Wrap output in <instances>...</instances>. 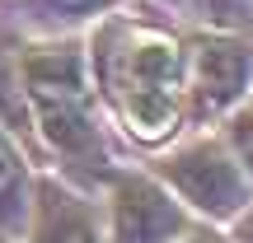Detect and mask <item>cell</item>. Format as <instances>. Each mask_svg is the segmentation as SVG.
<instances>
[{
  "label": "cell",
  "mask_w": 253,
  "mask_h": 243,
  "mask_svg": "<svg viewBox=\"0 0 253 243\" xmlns=\"http://www.w3.org/2000/svg\"><path fill=\"white\" fill-rule=\"evenodd\" d=\"M84 66L113 140L155 154L188 131L183 103V28L155 9H108L84 28Z\"/></svg>",
  "instance_id": "cell-1"
},
{
  "label": "cell",
  "mask_w": 253,
  "mask_h": 243,
  "mask_svg": "<svg viewBox=\"0 0 253 243\" xmlns=\"http://www.w3.org/2000/svg\"><path fill=\"white\" fill-rule=\"evenodd\" d=\"M28 122H33L42 169L61 173L80 192L99 197L113 169L122 164L103 108L94 99L89 66H84V33H38L24 37L19 52Z\"/></svg>",
  "instance_id": "cell-2"
},
{
  "label": "cell",
  "mask_w": 253,
  "mask_h": 243,
  "mask_svg": "<svg viewBox=\"0 0 253 243\" xmlns=\"http://www.w3.org/2000/svg\"><path fill=\"white\" fill-rule=\"evenodd\" d=\"M141 164L197 220H207V225H230L253 201V187H249L244 169L235 164V154L220 140L216 126H188V131H178L169 145L145 154Z\"/></svg>",
  "instance_id": "cell-3"
},
{
  "label": "cell",
  "mask_w": 253,
  "mask_h": 243,
  "mask_svg": "<svg viewBox=\"0 0 253 243\" xmlns=\"http://www.w3.org/2000/svg\"><path fill=\"white\" fill-rule=\"evenodd\" d=\"M253 94V37L220 28L183 33V103L188 126H216Z\"/></svg>",
  "instance_id": "cell-4"
},
{
  "label": "cell",
  "mask_w": 253,
  "mask_h": 243,
  "mask_svg": "<svg viewBox=\"0 0 253 243\" xmlns=\"http://www.w3.org/2000/svg\"><path fill=\"white\" fill-rule=\"evenodd\" d=\"M99 201H103L108 243H173L197 220L141 159L118 164L113 178L103 182Z\"/></svg>",
  "instance_id": "cell-5"
},
{
  "label": "cell",
  "mask_w": 253,
  "mask_h": 243,
  "mask_svg": "<svg viewBox=\"0 0 253 243\" xmlns=\"http://www.w3.org/2000/svg\"><path fill=\"white\" fill-rule=\"evenodd\" d=\"M24 243H108L103 201L94 192H80L75 182H66L61 173L38 169Z\"/></svg>",
  "instance_id": "cell-6"
},
{
  "label": "cell",
  "mask_w": 253,
  "mask_h": 243,
  "mask_svg": "<svg viewBox=\"0 0 253 243\" xmlns=\"http://www.w3.org/2000/svg\"><path fill=\"white\" fill-rule=\"evenodd\" d=\"M24 28H9L0 24V126L9 136H19L33 164L42 169L38 159V140H33V122H28V99H24V75H19V52H24Z\"/></svg>",
  "instance_id": "cell-7"
},
{
  "label": "cell",
  "mask_w": 253,
  "mask_h": 243,
  "mask_svg": "<svg viewBox=\"0 0 253 243\" xmlns=\"http://www.w3.org/2000/svg\"><path fill=\"white\" fill-rule=\"evenodd\" d=\"M33 178H38L33 154L19 145V136H9L0 126V229L5 234L24 239L28 206H33Z\"/></svg>",
  "instance_id": "cell-8"
},
{
  "label": "cell",
  "mask_w": 253,
  "mask_h": 243,
  "mask_svg": "<svg viewBox=\"0 0 253 243\" xmlns=\"http://www.w3.org/2000/svg\"><path fill=\"white\" fill-rule=\"evenodd\" d=\"M145 9L164 14L173 28H220L253 37V0H145Z\"/></svg>",
  "instance_id": "cell-9"
},
{
  "label": "cell",
  "mask_w": 253,
  "mask_h": 243,
  "mask_svg": "<svg viewBox=\"0 0 253 243\" xmlns=\"http://www.w3.org/2000/svg\"><path fill=\"white\" fill-rule=\"evenodd\" d=\"M126 5V0H14L19 19H24V33H84L99 14Z\"/></svg>",
  "instance_id": "cell-10"
},
{
  "label": "cell",
  "mask_w": 253,
  "mask_h": 243,
  "mask_svg": "<svg viewBox=\"0 0 253 243\" xmlns=\"http://www.w3.org/2000/svg\"><path fill=\"white\" fill-rule=\"evenodd\" d=\"M216 131H220V140L230 145L235 164L244 169V178H249V187H253V94H249L244 103H235V108L216 122Z\"/></svg>",
  "instance_id": "cell-11"
},
{
  "label": "cell",
  "mask_w": 253,
  "mask_h": 243,
  "mask_svg": "<svg viewBox=\"0 0 253 243\" xmlns=\"http://www.w3.org/2000/svg\"><path fill=\"white\" fill-rule=\"evenodd\" d=\"M173 243H235V234H230L225 225H207V220H192L188 229H183Z\"/></svg>",
  "instance_id": "cell-12"
},
{
  "label": "cell",
  "mask_w": 253,
  "mask_h": 243,
  "mask_svg": "<svg viewBox=\"0 0 253 243\" xmlns=\"http://www.w3.org/2000/svg\"><path fill=\"white\" fill-rule=\"evenodd\" d=\"M225 229H230V234H235V243H253V201H249L244 210H239L235 220H230Z\"/></svg>",
  "instance_id": "cell-13"
},
{
  "label": "cell",
  "mask_w": 253,
  "mask_h": 243,
  "mask_svg": "<svg viewBox=\"0 0 253 243\" xmlns=\"http://www.w3.org/2000/svg\"><path fill=\"white\" fill-rule=\"evenodd\" d=\"M0 243H24V239H19V234H5V229H0Z\"/></svg>",
  "instance_id": "cell-14"
}]
</instances>
